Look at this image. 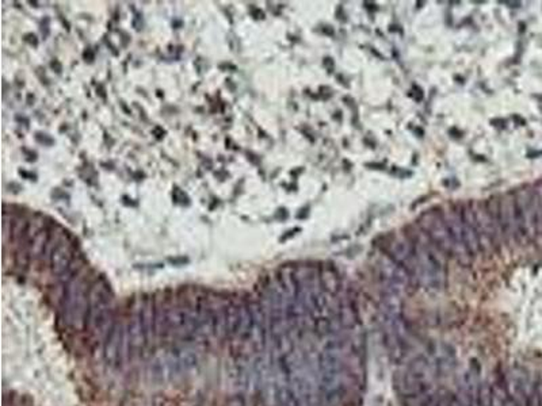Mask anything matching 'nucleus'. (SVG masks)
<instances>
[{
    "instance_id": "1",
    "label": "nucleus",
    "mask_w": 542,
    "mask_h": 406,
    "mask_svg": "<svg viewBox=\"0 0 542 406\" xmlns=\"http://www.w3.org/2000/svg\"><path fill=\"white\" fill-rule=\"evenodd\" d=\"M499 224H500L502 236L507 241L522 243L526 240L514 195H505L499 201Z\"/></svg>"
},
{
    "instance_id": "5",
    "label": "nucleus",
    "mask_w": 542,
    "mask_h": 406,
    "mask_svg": "<svg viewBox=\"0 0 542 406\" xmlns=\"http://www.w3.org/2000/svg\"><path fill=\"white\" fill-rule=\"evenodd\" d=\"M72 262H73L72 248L68 243H61L53 249L51 255V267L54 274L61 277L64 272L70 269Z\"/></svg>"
},
{
    "instance_id": "4",
    "label": "nucleus",
    "mask_w": 542,
    "mask_h": 406,
    "mask_svg": "<svg viewBox=\"0 0 542 406\" xmlns=\"http://www.w3.org/2000/svg\"><path fill=\"white\" fill-rule=\"evenodd\" d=\"M461 230H462V239H464L465 247L469 250L471 256L479 253L481 250V244L473 222L472 212L469 206L464 208L461 212Z\"/></svg>"
},
{
    "instance_id": "2",
    "label": "nucleus",
    "mask_w": 542,
    "mask_h": 406,
    "mask_svg": "<svg viewBox=\"0 0 542 406\" xmlns=\"http://www.w3.org/2000/svg\"><path fill=\"white\" fill-rule=\"evenodd\" d=\"M424 230L429 234L430 241L445 255H453V241L450 230L443 217L438 214H427L424 217Z\"/></svg>"
},
{
    "instance_id": "3",
    "label": "nucleus",
    "mask_w": 542,
    "mask_h": 406,
    "mask_svg": "<svg viewBox=\"0 0 542 406\" xmlns=\"http://www.w3.org/2000/svg\"><path fill=\"white\" fill-rule=\"evenodd\" d=\"M389 258L402 265L409 274L415 267V248L414 243L407 239H393L389 246Z\"/></svg>"
}]
</instances>
